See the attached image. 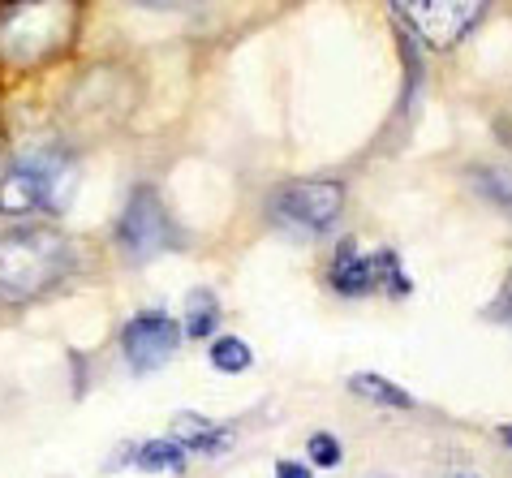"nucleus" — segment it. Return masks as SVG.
I'll list each match as a JSON object with an SVG mask.
<instances>
[{
  "mask_svg": "<svg viewBox=\"0 0 512 478\" xmlns=\"http://www.w3.org/2000/svg\"><path fill=\"white\" fill-rule=\"evenodd\" d=\"M134 5H142V9H190L194 0H134Z\"/></svg>",
  "mask_w": 512,
  "mask_h": 478,
  "instance_id": "obj_16",
  "label": "nucleus"
},
{
  "mask_svg": "<svg viewBox=\"0 0 512 478\" xmlns=\"http://www.w3.org/2000/svg\"><path fill=\"white\" fill-rule=\"evenodd\" d=\"M332 289L345 293V298H362V293H375V289L405 293L409 285L401 280V259H396L392 250L362 255L353 242H340L336 263H332Z\"/></svg>",
  "mask_w": 512,
  "mask_h": 478,
  "instance_id": "obj_7",
  "label": "nucleus"
},
{
  "mask_svg": "<svg viewBox=\"0 0 512 478\" xmlns=\"http://www.w3.org/2000/svg\"><path fill=\"white\" fill-rule=\"evenodd\" d=\"M168 246H173V220H168L160 194L151 186H138L117 220V250L130 263H147L164 255Z\"/></svg>",
  "mask_w": 512,
  "mask_h": 478,
  "instance_id": "obj_5",
  "label": "nucleus"
},
{
  "mask_svg": "<svg viewBox=\"0 0 512 478\" xmlns=\"http://www.w3.org/2000/svg\"><path fill=\"white\" fill-rule=\"evenodd\" d=\"M500 440H504V444L512 448V427H500Z\"/></svg>",
  "mask_w": 512,
  "mask_h": 478,
  "instance_id": "obj_18",
  "label": "nucleus"
},
{
  "mask_svg": "<svg viewBox=\"0 0 512 478\" xmlns=\"http://www.w3.org/2000/svg\"><path fill=\"white\" fill-rule=\"evenodd\" d=\"M340 207H345L340 181H289V186H280L272 194L267 212L293 237H323L336 229Z\"/></svg>",
  "mask_w": 512,
  "mask_h": 478,
  "instance_id": "obj_4",
  "label": "nucleus"
},
{
  "mask_svg": "<svg viewBox=\"0 0 512 478\" xmlns=\"http://www.w3.org/2000/svg\"><path fill=\"white\" fill-rule=\"evenodd\" d=\"M349 392H353V397H362V401L388 405V410H414V397H409L405 388H396L392 379H383V375H371V371L353 375V379H349Z\"/></svg>",
  "mask_w": 512,
  "mask_h": 478,
  "instance_id": "obj_9",
  "label": "nucleus"
},
{
  "mask_svg": "<svg viewBox=\"0 0 512 478\" xmlns=\"http://www.w3.org/2000/svg\"><path fill=\"white\" fill-rule=\"evenodd\" d=\"M392 9L426 48H452L478 22L487 0H392Z\"/></svg>",
  "mask_w": 512,
  "mask_h": 478,
  "instance_id": "obj_6",
  "label": "nucleus"
},
{
  "mask_svg": "<svg viewBox=\"0 0 512 478\" xmlns=\"http://www.w3.org/2000/svg\"><path fill=\"white\" fill-rule=\"evenodd\" d=\"M78 194V160L61 147L18 156L0 177V216H61Z\"/></svg>",
  "mask_w": 512,
  "mask_h": 478,
  "instance_id": "obj_3",
  "label": "nucleus"
},
{
  "mask_svg": "<svg viewBox=\"0 0 512 478\" xmlns=\"http://www.w3.org/2000/svg\"><path fill=\"white\" fill-rule=\"evenodd\" d=\"M177 341H181V328L160 311L134 315L130 323H125V332H121L125 362H130V371H138V375L160 371L164 362L177 354Z\"/></svg>",
  "mask_w": 512,
  "mask_h": 478,
  "instance_id": "obj_8",
  "label": "nucleus"
},
{
  "mask_svg": "<svg viewBox=\"0 0 512 478\" xmlns=\"http://www.w3.org/2000/svg\"><path fill=\"white\" fill-rule=\"evenodd\" d=\"M211 367L224 375H241L250 367V345L237 341V336H216V345H211Z\"/></svg>",
  "mask_w": 512,
  "mask_h": 478,
  "instance_id": "obj_12",
  "label": "nucleus"
},
{
  "mask_svg": "<svg viewBox=\"0 0 512 478\" xmlns=\"http://www.w3.org/2000/svg\"><path fill=\"white\" fill-rule=\"evenodd\" d=\"M371 478H392V474H371Z\"/></svg>",
  "mask_w": 512,
  "mask_h": 478,
  "instance_id": "obj_19",
  "label": "nucleus"
},
{
  "mask_svg": "<svg viewBox=\"0 0 512 478\" xmlns=\"http://www.w3.org/2000/svg\"><path fill=\"white\" fill-rule=\"evenodd\" d=\"M310 461H315V466H327V470H336L340 466V457H345V453H340V440H336V435H310Z\"/></svg>",
  "mask_w": 512,
  "mask_h": 478,
  "instance_id": "obj_13",
  "label": "nucleus"
},
{
  "mask_svg": "<svg viewBox=\"0 0 512 478\" xmlns=\"http://www.w3.org/2000/svg\"><path fill=\"white\" fill-rule=\"evenodd\" d=\"M478 186L487 190L495 203H508V212H512V173H504V168H500V173L482 168V173H478Z\"/></svg>",
  "mask_w": 512,
  "mask_h": 478,
  "instance_id": "obj_14",
  "label": "nucleus"
},
{
  "mask_svg": "<svg viewBox=\"0 0 512 478\" xmlns=\"http://www.w3.org/2000/svg\"><path fill=\"white\" fill-rule=\"evenodd\" d=\"M491 315H495V319H504V323H512V276H508V285L500 289V298H495Z\"/></svg>",
  "mask_w": 512,
  "mask_h": 478,
  "instance_id": "obj_15",
  "label": "nucleus"
},
{
  "mask_svg": "<svg viewBox=\"0 0 512 478\" xmlns=\"http://www.w3.org/2000/svg\"><path fill=\"white\" fill-rule=\"evenodd\" d=\"M117 461H134L138 470H181L186 466V448L177 440H151V444H138L134 453H125ZM117 461H112V466H117Z\"/></svg>",
  "mask_w": 512,
  "mask_h": 478,
  "instance_id": "obj_10",
  "label": "nucleus"
},
{
  "mask_svg": "<svg viewBox=\"0 0 512 478\" xmlns=\"http://www.w3.org/2000/svg\"><path fill=\"white\" fill-rule=\"evenodd\" d=\"M276 478H310L306 466H297V461H280L276 466Z\"/></svg>",
  "mask_w": 512,
  "mask_h": 478,
  "instance_id": "obj_17",
  "label": "nucleus"
},
{
  "mask_svg": "<svg viewBox=\"0 0 512 478\" xmlns=\"http://www.w3.org/2000/svg\"><path fill=\"white\" fill-rule=\"evenodd\" d=\"M186 332H190V341H203V336L216 332V323H220V302H216V293L211 289H194L190 293V302H186Z\"/></svg>",
  "mask_w": 512,
  "mask_h": 478,
  "instance_id": "obj_11",
  "label": "nucleus"
},
{
  "mask_svg": "<svg viewBox=\"0 0 512 478\" xmlns=\"http://www.w3.org/2000/svg\"><path fill=\"white\" fill-rule=\"evenodd\" d=\"M69 242L48 224H26L0 237V302L26 306L56 289L69 272Z\"/></svg>",
  "mask_w": 512,
  "mask_h": 478,
  "instance_id": "obj_2",
  "label": "nucleus"
},
{
  "mask_svg": "<svg viewBox=\"0 0 512 478\" xmlns=\"http://www.w3.org/2000/svg\"><path fill=\"white\" fill-rule=\"evenodd\" d=\"M78 31V0H5L0 5V61L35 69L61 56Z\"/></svg>",
  "mask_w": 512,
  "mask_h": 478,
  "instance_id": "obj_1",
  "label": "nucleus"
}]
</instances>
